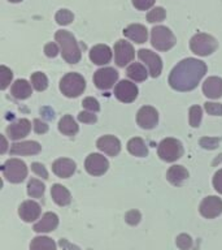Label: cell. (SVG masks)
<instances>
[{
    "label": "cell",
    "mask_w": 222,
    "mask_h": 250,
    "mask_svg": "<svg viewBox=\"0 0 222 250\" xmlns=\"http://www.w3.org/2000/svg\"><path fill=\"white\" fill-rule=\"evenodd\" d=\"M206 73L205 62L194 58L183 59L173 68L169 76V85L177 91H191L199 85Z\"/></svg>",
    "instance_id": "cell-1"
},
{
    "label": "cell",
    "mask_w": 222,
    "mask_h": 250,
    "mask_svg": "<svg viewBox=\"0 0 222 250\" xmlns=\"http://www.w3.org/2000/svg\"><path fill=\"white\" fill-rule=\"evenodd\" d=\"M55 39L60 46L62 59L69 64H77L82 58L81 48L78 46L74 35L68 30H58L55 34Z\"/></svg>",
    "instance_id": "cell-2"
},
{
    "label": "cell",
    "mask_w": 222,
    "mask_h": 250,
    "mask_svg": "<svg viewBox=\"0 0 222 250\" xmlns=\"http://www.w3.org/2000/svg\"><path fill=\"white\" fill-rule=\"evenodd\" d=\"M217 39L205 33H198L195 34L190 41V48L194 54L199 56H208L212 55L217 50Z\"/></svg>",
    "instance_id": "cell-3"
},
{
    "label": "cell",
    "mask_w": 222,
    "mask_h": 250,
    "mask_svg": "<svg viewBox=\"0 0 222 250\" xmlns=\"http://www.w3.org/2000/svg\"><path fill=\"white\" fill-rule=\"evenodd\" d=\"M86 89L85 78L79 73H66L60 81V90L68 98L79 97Z\"/></svg>",
    "instance_id": "cell-4"
},
{
    "label": "cell",
    "mask_w": 222,
    "mask_h": 250,
    "mask_svg": "<svg viewBox=\"0 0 222 250\" xmlns=\"http://www.w3.org/2000/svg\"><path fill=\"white\" fill-rule=\"evenodd\" d=\"M151 43L157 51H169L175 46L177 39L166 26H155L151 30Z\"/></svg>",
    "instance_id": "cell-5"
},
{
    "label": "cell",
    "mask_w": 222,
    "mask_h": 250,
    "mask_svg": "<svg viewBox=\"0 0 222 250\" xmlns=\"http://www.w3.org/2000/svg\"><path fill=\"white\" fill-rule=\"evenodd\" d=\"M3 175L4 177L12 184H19L22 183L23 180L27 177V167L25 162L21 159H8L3 164Z\"/></svg>",
    "instance_id": "cell-6"
},
{
    "label": "cell",
    "mask_w": 222,
    "mask_h": 250,
    "mask_svg": "<svg viewBox=\"0 0 222 250\" xmlns=\"http://www.w3.org/2000/svg\"><path fill=\"white\" fill-rule=\"evenodd\" d=\"M160 159L167 163H173L183 155V146L175 138H165L160 142L157 150Z\"/></svg>",
    "instance_id": "cell-7"
},
{
    "label": "cell",
    "mask_w": 222,
    "mask_h": 250,
    "mask_svg": "<svg viewBox=\"0 0 222 250\" xmlns=\"http://www.w3.org/2000/svg\"><path fill=\"white\" fill-rule=\"evenodd\" d=\"M117 80H118V72L114 68H111V66L100 68L93 74V83H95L97 89L100 90L112 89Z\"/></svg>",
    "instance_id": "cell-8"
},
{
    "label": "cell",
    "mask_w": 222,
    "mask_h": 250,
    "mask_svg": "<svg viewBox=\"0 0 222 250\" xmlns=\"http://www.w3.org/2000/svg\"><path fill=\"white\" fill-rule=\"evenodd\" d=\"M135 56V51L134 47L130 42L125 41V39H120L117 41L114 44V62L118 66L128 65L129 62H131Z\"/></svg>",
    "instance_id": "cell-9"
},
{
    "label": "cell",
    "mask_w": 222,
    "mask_h": 250,
    "mask_svg": "<svg viewBox=\"0 0 222 250\" xmlns=\"http://www.w3.org/2000/svg\"><path fill=\"white\" fill-rule=\"evenodd\" d=\"M109 162L108 159L101 154H90L85 160V169L91 176H101L108 171Z\"/></svg>",
    "instance_id": "cell-10"
},
{
    "label": "cell",
    "mask_w": 222,
    "mask_h": 250,
    "mask_svg": "<svg viewBox=\"0 0 222 250\" xmlns=\"http://www.w3.org/2000/svg\"><path fill=\"white\" fill-rule=\"evenodd\" d=\"M138 58L148 66L151 77L156 78L161 74V70H163V60L153 51L142 48V50L138 51Z\"/></svg>",
    "instance_id": "cell-11"
},
{
    "label": "cell",
    "mask_w": 222,
    "mask_h": 250,
    "mask_svg": "<svg viewBox=\"0 0 222 250\" xmlns=\"http://www.w3.org/2000/svg\"><path fill=\"white\" fill-rule=\"evenodd\" d=\"M199 211L206 219L217 218L222 214V199L216 195L205 197L200 203Z\"/></svg>",
    "instance_id": "cell-12"
},
{
    "label": "cell",
    "mask_w": 222,
    "mask_h": 250,
    "mask_svg": "<svg viewBox=\"0 0 222 250\" xmlns=\"http://www.w3.org/2000/svg\"><path fill=\"white\" fill-rule=\"evenodd\" d=\"M114 97L122 103H131L138 97V87L128 80H122L114 87Z\"/></svg>",
    "instance_id": "cell-13"
},
{
    "label": "cell",
    "mask_w": 222,
    "mask_h": 250,
    "mask_svg": "<svg viewBox=\"0 0 222 250\" xmlns=\"http://www.w3.org/2000/svg\"><path fill=\"white\" fill-rule=\"evenodd\" d=\"M136 123L140 128L153 129L159 123V112L151 105H144L136 113Z\"/></svg>",
    "instance_id": "cell-14"
},
{
    "label": "cell",
    "mask_w": 222,
    "mask_h": 250,
    "mask_svg": "<svg viewBox=\"0 0 222 250\" xmlns=\"http://www.w3.org/2000/svg\"><path fill=\"white\" fill-rule=\"evenodd\" d=\"M31 123L27 119H19V120L12 123L7 128L8 137L13 141L21 140L30 133Z\"/></svg>",
    "instance_id": "cell-15"
},
{
    "label": "cell",
    "mask_w": 222,
    "mask_h": 250,
    "mask_svg": "<svg viewBox=\"0 0 222 250\" xmlns=\"http://www.w3.org/2000/svg\"><path fill=\"white\" fill-rule=\"evenodd\" d=\"M96 147L109 156H116L121 151V142L114 136H103L96 142Z\"/></svg>",
    "instance_id": "cell-16"
},
{
    "label": "cell",
    "mask_w": 222,
    "mask_h": 250,
    "mask_svg": "<svg viewBox=\"0 0 222 250\" xmlns=\"http://www.w3.org/2000/svg\"><path fill=\"white\" fill-rule=\"evenodd\" d=\"M40 211H42V208L35 201H25L18 207V215L23 222L26 223L35 222L37 219H39Z\"/></svg>",
    "instance_id": "cell-17"
},
{
    "label": "cell",
    "mask_w": 222,
    "mask_h": 250,
    "mask_svg": "<svg viewBox=\"0 0 222 250\" xmlns=\"http://www.w3.org/2000/svg\"><path fill=\"white\" fill-rule=\"evenodd\" d=\"M90 60L96 65H105L112 60V50L107 44H96L90 50Z\"/></svg>",
    "instance_id": "cell-18"
},
{
    "label": "cell",
    "mask_w": 222,
    "mask_h": 250,
    "mask_svg": "<svg viewBox=\"0 0 222 250\" xmlns=\"http://www.w3.org/2000/svg\"><path fill=\"white\" fill-rule=\"evenodd\" d=\"M75 163L69 158H60V159L55 160L52 164V171L56 176L61 177V179H68L75 172Z\"/></svg>",
    "instance_id": "cell-19"
},
{
    "label": "cell",
    "mask_w": 222,
    "mask_h": 250,
    "mask_svg": "<svg viewBox=\"0 0 222 250\" xmlns=\"http://www.w3.org/2000/svg\"><path fill=\"white\" fill-rule=\"evenodd\" d=\"M42 150V146L37 141H23L11 146L12 155H35Z\"/></svg>",
    "instance_id": "cell-20"
},
{
    "label": "cell",
    "mask_w": 222,
    "mask_h": 250,
    "mask_svg": "<svg viewBox=\"0 0 222 250\" xmlns=\"http://www.w3.org/2000/svg\"><path fill=\"white\" fill-rule=\"evenodd\" d=\"M124 35L132 42L142 44V43L147 42L148 30L146 29V26L140 25V23H131L128 27H125Z\"/></svg>",
    "instance_id": "cell-21"
},
{
    "label": "cell",
    "mask_w": 222,
    "mask_h": 250,
    "mask_svg": "<svg viewBox=\"0 0 222 250\" xmlns=\"http://www.w3.org/2000/svg\"><path fill=\"white\" fill-rule=\"evenodd\" d=\"M203 93L206 98L218 99L222 97V78L208 77L203 83Z\"/></svg>",
    "instance_id": "cell-22"
},
{
    "label": "cell",
    "mask_w": 222,
    "mask_h": 250,
    "mask_svg": "<svg viewBox=\"0 0 222 250\" xmlns=\"http://www.w3.org/2000/svg\"><path fill=\"white\" fill-rule=\"evenodd\" d=\"M58 226V216L55 212H46L42 219L34 226L33 229L37 233H47L51 230H55Z\"/></svg>",
    "instance_id": "cell-23"
},
{
    "label": "cell",
    "mask_w": 222,
    "mask_h": 250,
    "mask_svg": "<svg viewBox=\"0 0 222 250\" xmlns=\"http://www.w3.org/2000/svg\"><path fill=\"white\" fill-rule=\"evenodd\" d=\"M51 195H52V199L54 202L58 206H68L70 202H72V195H70V191L66 189L65 187H62L60 184H55L51 188Z\"/></svg>",
    "instance_id": "cell-24"
},
{
    "label": "cell",
    "mask_w": 222,
    "mask_h": 250,
    "mask_svg": "<svg viewBox=\"0 0 222 250\" xmlns=\"http://www.w3.org/2000/svg\"><path fill=\"white\" fill-rule=\"evenodd\" d=\"M166 179L170 184L179 187L185 180L188 179V171L183 166H171L166 172Z\"/></svg>",
    "instance_id": "cell-25"
},
{
    "label": "cell",
    "mask_w": 222,
    "mask_h": 250,
    "mask_svg": "<svg viewBox=\"0 0 222 250\" xmlns=\"http://www.w3.org/2000/svg\"><path fill=\"white\" fill-rule=\"evenodd\" d=\"M11 93L15 98L23 101V99H27V98L30 97L31 93H33V90H31V85L26 81V80H17V81L12 85Z\"/></svg>",
    "instance_id": "cell-26"
},
{
    "label": "cell",
    "mask_w": 222,
    "mask_h": 250,
    "mask_svg": "<svg viewBox=\"0 0 222 250\" xmlns=\"http://www.w3.org/2000/svg\"><path fill=\"white\" fill-rule=\"evenodd\" d=\"M126 74L129 78H131L132 81L142 82L146 81L148 77V72L146 69V66L142 65L140 62H132L131 65L128 66L126 69Z\"/></svg>",
    "instance_id": "cell-27"
},
{
    "label": "cell",
    "mask_w": 222,
    "mask_h": 250,
    "mask_svg": "<svg viewBox=\"0 0 222 250\" xmlns=\"http://www.w3.org/2000/svg\"><path fill=\"white\" fill-rule=\"evenodd\" d=\"M128 150L129 152L134 156H139V158H143V156L148 155V148L147 145L142 138L139 137H134L128 142Z\"/></svg>",
    "instance_id": "cell-28"
},
{
    "label": "cell",
    "mask_w": 222,
    "mask_h": 250,
    "mask_svg": "<svg viewBox=\"0 0 222 250\" xmlns=\"http://www.w3.org/2000/svg\"><path fill=\"white\" fill-rule=\"evenodd\" d=\"M58 130L65 136H75L78 133V125L70 115H65L58 121Z\"/></svg>",
    "instance_id": "cell-29"
},
{
    "label": "cell",
    "mask_w": 222,
    "mask_h": 250,
    "mask_svg": "<svg viewBox=\"0 0 222 250\" xmlns=\"http://www.w3.org/2000/svg\"><path fill=\"white\" fill-rule=\"evenodd\" d=\"M30 250H56V244L52 238L38 236L31 240Z\"/></svg>",
    "instance_id": "cell-30"
},
{
    "label": "cell",
    "mask_w": 222,
    "mask_h": 250,
    "mask_svg": "<svg viewBox=\"0 0 222 250\" xmlns=\"http://www.w3.org/2000/svg\"><path fill=\"white\" fill-rule=\"evenodd\" d=\"M44 190H46V187L40 180H29V183H27V194L30 195L31 198H40L44 194Z\"/></svg>",
    "instance_id": "cell-31"
},
{
    "label": "cell",
    "mask_w": 222,
    "mask_h": 250,
    "mask_svg": "<svg viewBox=\"0 0 222 250\" xmlns=\"http://www.w3.org/2000/svg\"><path fill=\"white\" fill-rule=\"evenodd\" d=\"M31 85L37 91H44L48 87V78L42 72H35L31 74Z\"/></svg>",
    "instance_id": "cell-32"
},
{
    "label": "cell",
    "mask_w": 222,
    "mask_h": 250,
    "mask_svg": "<svg viewBox=\"0 0 222 250\" xmlns=\"http://www.w3.org/2000/svg\"><path fill=\"white\" fill-rule=\"evenodd\" d=\"M166 17V12L164 9L163 7H156L153 8L152 11L148 12L147 15V21L151 23H155V22H161L164 21Z\"/></svg>",
    "instance_id": "cell-33"
},
{
    "label": "cell",
    "mask_w": 222,
    "mask_h": 250,
    "mask_svg": "<svg viewBox=\"0 0 222 250\" xmlns=\"http://www.w3.org/2000/svg\"><path fill=\"white\" fill-rule=\"evenodd\" d=\"M55 20H56V22H57L58 25L65 26V25H69V23L73 22L74 15L69 11V9H60V11L56 13V16H55Z\"/></svg>",
    "instance_id": "cell-34"
},
{
    "label": "cell",
    "mask_w": 222,
    "mask_h": 250,
    "mask_svg": "<svg viewBox=\"0 0 222 250\" xmlns=\"http://www.w3.org/2000/svg\"><path fill=\"white\" fill-rule=\"evenodd\" d=\"M12 78H13V73L9 68L5 65L0 66V89L5 90L8 86L11 85Z\"/></svg>",
    "instance_id": "cell-35"
},
{
    "label": "cell",
    "mask_w": 222,
    "mask_h": 250,
    "mask_svg": "<svg viewBox=\"0 0 222 250\" xmlns=\"http://www.w3.org/2000/svg\"><path fill=\"white\" fill-rule=\"evenodd\" d=\"M203 119V109L199 105H192L190 108V125L192 128H199Z\"/></svg>",
    "instance_id": "cell-36"
},
{
    "label": "cell",
    "mask_w": 222,
    "mask_h": 250,
    "mask_svg": "<svg viewBox=\"0 0 222 250\" xmlns=\"http://www.w3.org/2000/svg\"><path fill=\"white\" fill-rule=\"evenodd\" d=\"M175 244L181 250H190L192 248V238L186 233H181L175 238Z\"/></svg>",
    "instance_id": "cell-37"
},
{
    "label": "cell",
    "mask_w": 222,
    "mask_h": 250,
    "mask_svg": "<svg viewBox=\"0 0 222 250\" xmlns=\"http://www.w3.org/2000/svg\"><path fill=\"white\" fill-rule=\"evenodd\" d=\"M200 146L203 148H206V150H214V148L218 147L220 145V138L217 137H203L200 138Z\"/></svg>",
    "instance_id": "cell-38"
},
{
    "label": "cell",
    "mask_w": 222,
    "mask_h": 250,
    "mask_svg": "<svg viewBox=\"0 0 222 250\" xmlns=\"http://www.w3.org/2000/svg\"><path fill=\"white\" fill-rule=\"evenodd\" d=\"M204 108L212 116H222V104L216 103V102H206L204 104Z\"/></svg>",
    "instance_id": "cell-39"
},
{
    "label": "cell",
    "mask_w": 222,
    "mask_h": 250,
    "mask_svg": "<svg viewBox=\"0 0 222 250\" xmlns=\"http://www.w3.org/2000/svg\"><path fill=\"white\" fill-rule=\"evenodd\" d=\"M82 105H83V108L90 111V112H97L99 109H100V105H99V102L92 97H87L83 99L82 102Z\"/></svg>",
    "instance_id": "cell-40"
},
{
    "label": "cell",
    "mask_w": 222,
    "mask_h": 250,
    "mask_svg": "<svg viewBox=\"0 0 222 250\" xmlns=\"http://www.w3.org/2000/svg\"><path fill=\"white\" fill-rule=\"evenodd\" d=\"M97 117L95 112H90V111H82L78 113V121L85 123V124H93L96 123Z\"/></svg>",
    "instance_id": "cell-41"
},
{
    "label": "cell",
    "mask_w": 222,
    "mask_h": 250,
    "mask_svg": "<svg viewBox=\"0 0 222 250\" xmlns=\"http://www.w3.org/2000/svg\"><path fill=\"white\" fill-rule=\"evenodd\" d=\"M140 219H142V215H140V212L138 210H130L128 214L125 215V220L130 226H136L140 222Z\"/></svg>",
    "instance_id": "cell-42"
},
{
    "label": "cell",
    "mask_w": 222,
    "mask_h": 250,
    "mask_svg": "<svg viewBox=\"0 0 222 250\" xmlns=\"http://www.w3.org/2000/svg\"><path fill=\"white\" fill-rule=\"evenodd\" d=\"M155 3L156 0H132V5L139 11H148Z\"/></svg>",
    "instance_id": "cell-43"
},
{
    "label": "cell",
    "mask_w": 222,
    "mask_h": 250,
    "mask_svg": "<svg viewBox=\"0 0 222 250\" xmlns=\"http://www.w3.org/2000/svg\"><path fill=\"white\" fill-rule=\"evenodd\" d=\"M31 171L34 172L35 175H38L39 177L47 180L48 179V172H47L46 167L40 163H33L31 164Z\"/></svg>",
    "instance_id": "cell-44"
},
{
    "label": "cell",
    "mask_w": 222,
    "mask_h": 250,
    "mask_svg": "<svg viewBox=\"0 0 222 250\" xmlns=\"http://www.w3.org/2000/svg\"><path fill=\"white\" fill-rule=\"evenodd\" d=\"M58 52H60V50H58V47L56 43L50 42L44 46V54H46V56H48V58H56L58 55Z\"/></svg>",
    "instance_id": "cell-45"
},
{
    "label": "cell",
    "mask_w": 222,
    "mask_h": 250,
    "mask_svg": "<svg viewBox=\"0 0 222 250\" xmlns=\"http://www.w3.org/2000/svg\"><path fill=\"white\" fill-rule=\"evenodd\" d=\"M213 187L216 191H218L220 194H222V169L217 171L214 173L213 177Z\"/></svg>",
    "instance_id": "cell-46"
},
{
    "label": "cell",
    "mask_w": 222,
    "mask_h": 250,
    "mask_svg": "<svg viewBox=\"0 0 222 250\" xmlns=\"http://www.w3.org/2000/svg\"><path fill=\"white\" fill-rule=\"evenodd\" d=\"M34 130L35 133H38V134H44V133L48 132V125H47L46 123H43L42 120H39V119H35Z\"/></svg>",
    "instance_id": "cell-47"
},
{
    "label": "cell",
    "mask_w": 222,
    "mask_h": 250,
    "mask_svg": "<svg viewBox=\"0 0 222 250\" xmlns=\"http://www.w3.org/2000/svg\"><path fill=\"white\" fill-rule=\"evenodd\" d=\"M1 148H0V154H4V152L7 151V148H8V144H7V140H5V137L1 136Z\"/></svg>",
    "instance_id": "cell-48"
},
{
    "label": "cell",
    "mask_w": 222,
    "mask_h": 250,
    "mask_svg": "<svg viewBox=\"0 0 222 250\" xmlns=\"http://www.w3.org/2000/svg\"><path fill=\"white\" fill-rule=\"evenodd\" d=\"M11 3H19V1H22V0H9Z\"/></svg>",
    "instance_id": "cell-49"
}]
</instances>
